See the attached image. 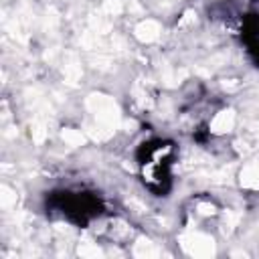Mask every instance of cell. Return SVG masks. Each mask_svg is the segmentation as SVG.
Segmentation results:
<instances>
[{
  "instance_id": "cell-1",
  "label": "cell",
  "mask_w": 259,
  "mask_h": 259,
  "mask_svg": "<svg viewBox=\"0 0 259 259\" xmlns=\"http://www.w3.org/2000/svg\"><path fill=\"white\" fill-rule=\"evenodd\" d=\"M87 109L95 115V119L103 125H107L109 130H117L121 125V111L119 105L115 103L113 97L103 95V93H91L87 97Z\"/></svg>"
},
{
  "instance_id": "cell-2",
  "label": "cell",
  "mask_w": 259,
  "mask_h": 259,
  "mask_svg": "<svg viewBox=\"0 0 259 259\" xmlns=\"http://www.w3.org/2000/svg\"><path fill=\"white\" fill-rule=\"evenodd\" d=\"M182 249L192 257H212L214 255V241L204 233H184L180 237Z\"/></svg>"
},
{
  "instance_id": "cell-3",
  "label": "cell",
  "mask_w": 259,
  "mask_h": 259,
  "mask_svg": "<svg viewBox=\"0 0 259 259\" xmlns=\"http://www.w3.org/2000/svg\"><path fill=\"white\" fill-rule=\"evenodd\" d=\"M160 24L156 22V20H152V18H146V20H142L138 26H136V30H134V34H136V38L138 40H142V42H154L158 36H160Z\"/></svg>"
},
{
  "instance_id": "cell-4",
  "label": "cell",
  "mask_w": 259,
  "mask_h": 259,
  "mask_svg": "<svg viewBox=\"0 0 259 259\" xmlns=\"http://www.w3.org/2000/svg\"><path fill=\"white\" fill-rule=\"evenodd\" d=\"M239 182L245 188H253V190L259 188V160H253L243 166V170L239 174Z\"/></svg>"
},
{
  "instance_id": "cell-5",
  "label": "cell",
  "mask_w": 259,
  "mask_h": 259,
  "mask_svg": "<svg viewBox=\"0 0 259 259\" xmlns=\"http://www.w3.org/2000/svg\"><path fill=\"white\" fill-rule=\"evenodd\" d=\"M235 125V111L233 109H223L214 115L212 123H210V132L212 134H227L231 132Z\"/></svg>"
},
{
  "instance_id": "cell-6",
  "label": "cell",
  "mask_w": 259,
  "mask_h": 259,
  "mask_svg": "<svg viewBox=\"0 0 259 259\" xmlns=\"http://www.w3.org/2000/svg\"><path fill=\"white\" fill-rule=\"evenodd\" d=\"M63 75H65V81L69 85H77V81L81 79V67L73 55H67L65 65H63Z\"/></svg>"
},
{
  "instance_id": "cell-7",
  "label": "cell",
  "mask_w": 259,
  "mask_h": 259,
  "mask_svg": "<svg viewBox=\"0 0 259 259\" xmlns=\"http://www.w3.org/2000/svg\"><path fill=\"white\" fill-rule=\"evenodd\" d=\"M134 255L136 257H156V255H160V251H158V247L150 241V239H146V237H140L138 241H136V245H134Z\"/></svg>"
},
{
  "instance_id": "cell-8",
  "label": "cell",
  "mask_w": 259,
  "mask_h": 259,
  "mask_svg": "<svg viewBox=\"0 0 259 259\" xmlns=\"http://www.w3.org/2000/svg\"><path fill=\"white\" fill-rule=\"evenodd\" d=\"M89 24H91V30L97 32V34H105L111 30V20H109V14H105L103 10L99 14H91L89 18Z\"/></svg>"
},
{
  "instance_id": "cell-9",
  "label": "cell",
  "mask_w": 259,
  "mask_h": 259,
  "mask_svg": "<svg viewBox=\"0 0 259 259\" xmlns=\"http://www.w3.org/2000/svg\"><path fill=\"white\" fill-rule=\"evenodd\" d=\"M61 138H63L69 146H83V144H85V136L81 134V130L65 127V130L61 132Z\"/></svg>"
},
{
  "instance_id": "cell-10",
  "label": "cell",
  "mask_w": 259,
  "mask_h": 259,
  "mask_svg": "<svg viewBox=\"0 0 259 259\" xmlns=\"http://www.w3.org/2000/svg\"><path fill=\"white\" fill-rule=\"evenodd\" d=\"M77 253H79L81 257H101V255H103V251H101L95 243H91V241H81Z\"/></svg>"
},
{
  "instance_id": "cell-11",
  "label": "cell",
  "mask_w": 259,
  "mask_h": 259,
  "mask_svg": "<svg viewBox=\"0 0 259 259\" xmlns=\"http://www.w3.org/2000/svg\"><path fill=\"white\" fill-rule=\"evenodd\" d=\"M0 204L4 208H10L12 204H16V192L10 190L8 186H0Z\"/></svg>"
},
{
  "instance_id": "cell-12",
  "label": "cell",
  "mask_w": 259,
  "mask_h": 259,
  "mask_svg": "<svg viewBox=\"0 0 259 259\" xmlns=\"http://www.w3.org/2000/svg\"><path fill=\"white\" fill-rule=\"evenodd\" d=\"M101 10H103L105 14H109V16H117V14L123 10V6H121L119 0H103Z\"/></svg>"
},
{
  "instance_id": "cell-13",
  "label": "cell",
  "mask_w": 259,
  "mask_h": 259,
  "mask_svg": "<svg viewBox=\"0 0 259 259\" xmlns=\"http://www.w3.org/2000/svg\"><path fill=\"white\" fill-rule=\"evenodd\" d=\"M45 138H47V127H45V123L40 119H36L32 123V140L36 144H40V142H45Z\"/></svg>"
},
{
  "instance_id": "cell-14",
  "label": "cell",
  "mask_w": 259,
  "mask_h": 259,
  "mask_svg": "<svg viewBox=\"0 0 259 259\" xmlns=\"http://www.w3.org/2000/svg\"><path fill=\"white\" fill-rule=\"evenodd\" d=\"M237 221H239V212H231V210H227L225 217H223V231H225V233H231L233 227L237 225Z\"/></svg>"
},
{
  "instance_id": "cell-15",
  "label": "cell",
  "mask_w": 259,
  "mask_h": 259,
  "mask_svg": "<svg viewBox=\"0 0 259 259\" xmlns=\"http://www.w3.org/2000/svg\"><path fill=\"white\" fill-rule=\"evenodd\" d=\"M134 95H136V99H138V103H140L142 107H148V105L152 103V101H150L148 91H146V89H142V85H140V83L134 87Z\"/></svg>"
},
{
  "instance_id": "cell-16",
  "label": "cell",
  "mask_w": 259,
  "mask_h": 259,
  "mask_svg": "<svg viewBox=\"0 0 259 259\" xmlns=\"http://www.w3.org/2000/svg\"><path fill=\"white\" fill-rule=\"evenodd\" d=\"M196 208H198L200 214H212V212H214V206H212V204H206V202H198Z\"/></svg>"
},
{
  "instance_id": "cell-17",
  "label": "cell",
  "mask_w": 259,
  "mask_h": 259,
  "mask_svg": "<svg viewBox=\"0 0 259 259\" xmlns=\"http://www.w3.org/2000/svg\"><path fill=\"white\" fill-rule=\"evenodd\" d=\"M194 16H196V14H194L192 10H186V14H184V18L180 20V26H184V24H188V22H192V20H194Z\"/></svg>"
},
{
  "instance_id": "cell-18",
  "label": "cell",
  "mask_w": 259,
  "mask_h": 259,
  "mask_svg": "<svg viewBox=\"0 0 259 259\" xmlns=\"http://www.w3.org/2000/svg\"><path fill=\"white\" fill-rule=\"evenodd\" d=\"M253 127H255V130H253V132H255V136H257V140H259V121H257V123H255V125H253Z\"/></svg>"
},
{
  "instance_id": "cell-19",
  "label": "cell",
  "mask_w": 259,
  "mask_h": 259,
  "mask_svg": "<svg viewBox=\"0 0 259 259\" xmlns=\"http://www.w3.org/2000/svg\"><path fill=\"white\" fill-rule=\"evenodd\" d=\"M162 2H174V0H162Z\"/></svg>"
}]
</instances>
